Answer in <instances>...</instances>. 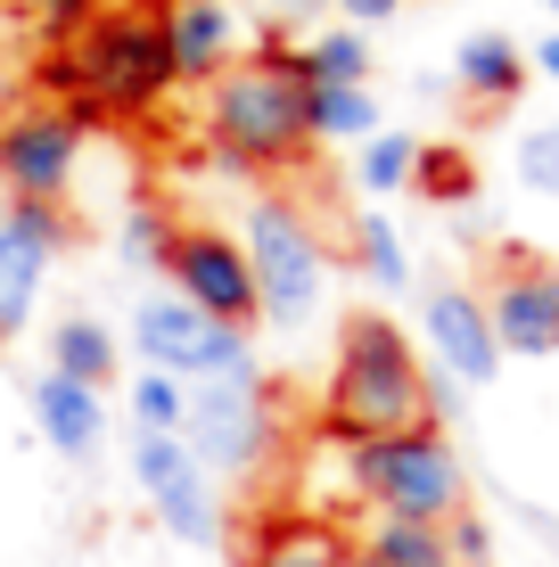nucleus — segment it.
I'll return each mask as SVG.
<instances>
[{
    "label": "nucleus",
    "mask_w": 559,
    "mask_h": 567,
    "mask_svg": "<svg viewBox=\"0 0 559 567\" xmlns=\"http://www.w3.org/2000/svg\"><path fill=\"white\" fill-rule=\"evenodd\" d=\"M50 107H66L74 124H141L165 107L173 91V50H165V9L141 0H107L74 42L42 58Z\"/></svg>",
    "instance_id": "f257e3e1"
},
{
    "label": "nucleus",
    "mask_w": 559,
    "mask_h": 567,
    "mask_svg": "<svg viewBox=\"0 0 559 567\" xmlns=\"http://www.w3.org/2000/svg\"><path fill=\"white\" fill-rule=\"evenodd\" d=\"M436 379L420 370L412 338L387 321V312H354L338 329V362L330 386H321V436L330 444H379V436H412V427H436Z\"/></svg>",
    "instance_id": "f03ea898"
},
{
    "label": "nucleus",
    "mask_w": 559,
    "mask_h": 567,
    "mask_svg": "<svg viewBox=\"0 0 559 567\" xmlns=\"http://www.w3.org/2000/svg\"><path fill=\"white\" fill-rule=\"evenodd\" d=\"M206 141H215V156L230 173L297 165L313 148V91L297 83V66L239 58L222 83H206Z\"/></svg>",
    "instance_id": "7ed1b4c3"
},
{
    "label": "nucleus",
    "mask_w": 559,
    "mask_h": 567,
    "mask_svg": "<svg viewBox=\"0 0 559 567\" xmlns=\"http://www.w3.org/2000/svg\"><path fill=\"white\" fill-rule=\"evenodd\" d=\"M354 494L379 518H412V526H453L469 511V468H460L445 427H412V436H379L354 444Z\"/></svg>",
    "instance_id": "20e7f679"
},
{
    "label": "nucleus",
    "mask_w": 559,
    "mask_h": 567,
    "mask_svg": "<svg viewBox=\"0 0 559 567\" xmlns=\"http://www.w3.org/2000/svg\"><path fill=\"white\" fill-rule=\"evenodd\" d=\"M247 271H256V305L263 321H288L304 329L330 297V247H321L313 214L288 206V198H256L247 206Z\"/></svg>",
    "instance_id": "39448f33"
},
{
    "label": "nucleus",
    "mask_w": 559,
    "mask_h": 567,
    "mask_svg": "<svg viewBox=\"0 0 559 567\" xmlns=\"http://www.w3.org/2000/svg\"><path fill=\"white\" fill-rule=\"evenodd\" d=\"M132 354H141V370H165V379L198 386V379H239V370H256V338L230 329V321H206L198 305H182L165 288V297L132 305Z\"/></svg>",
    "instance_id": "423d86ee"
},
{
    "label": "nucleus",
    "mask_w": 559,
    "mask_h": 567,
    "mask_svg": "<svg viewBox=\"0 0 559 567\" xmlns=\"http://www.w3.org/2000/svg\"><path fill=\"white\" fill-rule=\"evenodd\" d=\"M182 444L198 453L206 477H256L272 461V395L256 370L239 379H198L182 403Z\"/></svg>",
    "instance_id": "0eeeda50"
},
{
    "label": "nucleus",
    "mask_w": 559,
    "mask_h": 567,
    "mask_svg": "<svg viewBox=\"0 0 559 567\" xmlns=\"http://www.w3.org/2000/svg\"><path fill=\"white\" fill-rule=\"evenodd\" d=\"M74 165H83V124L50 100H17L0 107V189L17 206H58L74 189Z\"/></svg>",
    "instance_id": "6e6552de"
},
{
    "label": "nucleus",
    "mask_w": 559,
    "mask_h": 567,
    "mask_svg": "<svg viewBox=\"0 0 559 567\" xmlns=\"http://www.w3.org/2000/svg\"><path fill=\"white\" fill-rule=\"evenodd\" d=\"M165 288H173L182 305H198L206 321H230V329H256V321H263V305H256V271H247V247L230 239V230L173 223Z\"/></svg>",
    "instance_id": "1a4fd4ad"
},
{
    "label": "nucleus",
    "mask_w": 559,
    "mask_h": 567,
    "mask_svg": "<svg viewBox=\"0 0 559 567\" xmlns=\"http://www.w3.org/2000/svg\"><path fill=\"white\" fill-rule=\"evenodd\" d=\"M132 477H141L148 511H157L165 535L182 543H222V502H215V477L198 468L182 436H132Z\"/></svg>",
    "instance_id": "9d476101"
},
{
    "label": "nucleus",
    "mask_w": 559,
    "mask_h": 567,
    "mask_svg": "<svg viewBox=\"0 0 559 567\" xmlns=\"http://www.w3.org/2000/svg\"><path fill=\"white\" fill-rule=\"evenodd\" d=\"M420 346H428V362L445 370L453 386H494V370H503L486 297H477V288H453V280H436L428 297H420Z\"/></svg>",
    "instance_id": "9b49d317"
},
{
    "label": "nucleus",
    "mask_w": 559,
    "mask_h": 567,
    "mask_svg": "<svg viewBox=\"0 0 559 567\" xmlns=\"http://www.w3.org/2000/svg\"><path fill=\"white\" fill-rule=\"evenodd\" d=\"M486 321L503 354H559V264L503 256V280L486 288Z\"/></svg>",
    "instance_id": "f8f14e48"
},
{
    "label": "nucleus",
    "mask_w": 559,
    "mask_h": 567,
    "mask_svg": "<svg viewBox=\"0 0 559 567\" xmlns=\"http://www.w3.org/2000/svg\"><path fill=\"white\" fill-rule=\"evenodd\" d=\"M58 239H66L58 206H9V223H0V338H17L33 321V297H42V280L58 264Z\"/></svg>",
    "instance_id": "ddd939ff"
},
{
    "label": "nucleus",
    "mask_w": 559,
    "mask_h": 567,
    "mask_svg": "<svg viewBox=\"0 0 559 567\" xmlns=\"http://www.w3.org/2000/svg\"><path fill=\"white\" fill-rule=\"evenodd\" d=\"M165 50H173V83H222L239 66V17H230V0H173Z\"/></svg>",
    "instance_id": "4468645a"
},
{
    "label": "nucleus",
    "mask_w": 559,
    "mask_h": 567,
    "mask_svg": "<svg viewBox=\"0 0 559 567\" xmlns=\"http://www.w3.org/2000/svg\"><path fill=\"white\" fill-rule=\"evenodd\" d=\"M345 559H354V543L321 511H263L239 551V567H345Z\"/></svg>",
    "instance_id": "2eb2a0df"
},
{
    "label": "nucleus",
    "mask_w": 559,
    "mask_h": 567,
    "mask_svg": "<svg viewBox=\"0 0 559 567\" xmlns=\"http://www.w3.org/2000/svg\"><path fill=\"white\" fill-rule=\"evenodd\" d=\"M33 420H42L50 453L83 461V453H100L107 403H100V386H83V379H58V370H42V379H33Z\"/></svg>",
    "instance_id": "dca6fc26"
},
{
    "label": "nucleus",
    "mask_w": 559,
    "mask_h": 567,
    "mask_svg": "<svg viewBox=\"0 0 559 567\" xmlns=\"http://www.w3.org/2000/svg\"><path fill=\"white\" fill-rule=\"evenodd\" d=\"M288 66H297L304 91H371V33L321 25V33H304V42L288 50Z\"/></svg>",
    "instance_id": "f3484780"
},
{
    "label": "nucleus",
    "mask_w": 559,
    "mask_h": 567,
    "mask_svg": "<svg viewBox=\"0 0 559 567\" xmlns=\"http://www.w3.org/2000/svg\"><path fill=\"white\" fill-rule=\"evenodd\" d=\"M453 83L469 91L477 107H503L527 91V50L510 42V33H469V42L453 50Z\"/></svg>",
    "instance_id": "a211bd4d"
},
{
    "label": "nucleus",
    "mask_w": 559,
    "mask_h": 567,
    "mask_svg": "<svg viewBox=\"0 0 559 567\" xmlns=\"http://www.w3.org/2000/svg\"><path fill=\"white\" fill-rule=\"evenodd\" d=\"M50 370L58 379H83V386H107L115 379V329L107 321H58L50 329Z\"/></svg>",
    "instance_id": "6ab92c4d"
},
{
    "label": "nucleus",
    "mask_w": 559,
    "mask_h": 567,
    "mask_svg": "<svg viewBox=\"0 0 559 567\" xmlns=\"http://www.w3.org/2000/svg\"><path fill=\"white\" fill-rule=\"evenodd\" d=\"M362 551H371L379 567H453L445 526H412V518H371Z\"/></svg>",
    "instance_id": "aec40b11"
},
{
    "label": "nucleus",
    "mask_w": 559,
    "mask_h": 567,
    "mask_svg": "<svg viewBox=\"0 0 559 567\" xmlns=\"http://www.w3.org/2000/svg\"><path fill=\"white\" fill-rule=\"evenodd\" d=\"M412 165H420L412 132H379V141H362V156H354V189L379 206V198H395V189H412Z\"/></svg>",
    "instance_id": "412c9836"
},
{
    "label": "nucleus",
    "mask_w": 559,
    "mask_h": 567,
    "mask_svg": "<svg viewBox=\"0 0 559 567\" xmlns=\"http://www.w3.org/2000/svg\"><path fill=\"white\" fill-rule=\"evenodd\" d=\"M345 230H354L345 247H354L362 280H379V288H403V280H412V256H403V230H395V223H387L379 206H371V214H354Z\"/></svg>",
    "instance_id": "4be33fe9"
},
{
    "label": "nucleus",
    "mask_w": 559,
    "mask_h": 567,
    "mask_svg": "<svg viewBox=\"0 0 559 567\" xmlns=\"http://www.w3.org/2000/svg\"><path fill=\"white\" fill-rule=\"evenodd\" d=\"M379 100L371 91H313V141H379Z\"/></svg>",
    "instance_id": "5701e85b"
},
{
    "label": "nucleus",
    "mask_w": 559,
    "mask_h": 567,
    "mask_svg": "<svg viewBox=\"0 0 559 567\" xmlns=\"http://www.w3.org/2000/svg\"><path fill=\"white\" fill-rule=\"evenodd\" d=\"M412 189H420L428 206H460V198H477V165H469V148H420Z\"/></svg>",
    "instance_id": "b1692460"
},
{
    "label": "nucleus",
    "mask_w": 559,
    "mask_h": 567,
    "mask_svg": "<svg viewBox=\"0 0 559 567\" xmlns=\"http://www.w3.org/2000/svg\"><path fill=\"white\" fill-rule=\"evenodd\" d=\"M182 403H189V386L165 379V370H141V379H132V420H141V436H182Z\"/></svg>",
    "instance_id": "393cba45"
},
{
    "label": "nucleus",
    "mask_w": 559,
    "mask_h": 567,
    "mask_svg": "<svg viewBox=\"0 0 559 567\" xmlns=\"http://www.w3.org/2000/svg\"><path fill=\"white\" fill-rule=\"evenodd\" d=\"M518 189H535V198H559V124H535L518 132Z\"/></svg>",
    "instance_id": "a878e982"
},
{
    "label": "nucleus",
    "mask_w": 559,
    "mask_h": 567,
    "mask_svg": "<svg viewBox=\"0 0 559 567\" xmlns=\"http://www.w3.org/2000/svg\"><path fill=\"white\" fill-rule=\"evenodd\" d=\"M100 9H107V0H17V17H25V25L42 33L50 50H58V42H74V33H83Z\"/></svg>",
    "instance_id": "bb28decb"
},
{
    "label": "nucleus",
    "mask_w": 559,
    "mask_h": 567,
    "mask_svg": "<svg viewBox=\"0 0 559 567\" xmlns=\"http://www.w3.org/2000/svg\"><path fill=\"white\" fill-rule=\"evenodd\" d=\"M165 247H173V223H165L157 206H132V214H124V264L165 271Z\"/></svg>",
    "instance_id": "cd10ccee"
},
{
    "label": "nucleus",
    "mask_w": 559,
    "mask_h": 567,
    "mask_svg": "<svg viewBox=\"0 0 559 567\" xmlns=\"http://www.w3.org/2000/svg\"><path fill=\"white\" fill-rule=\"evenodd\" d=\"M445 543H453V567H486V559H494V526L477 518V511H460V518L445 526Z\"/></svg>",
    "instance_id": "c85d7f7f"
},
{
    "label": "nucleus",
    "mask_w": 559,
    "mask_h": 567,
    "mask_svg": "<svg viewBox=\"0 0 559 567\" xmlns=\"http://www.w3.org/2000/svg\"><path fill=\"white\" fill-rule=\"evenodd\" d=\"M263 9V25H280V33H321V17L338 9V0H256Z\"/></svg>",
    "instance_id": "c756f323"
},
{
    "label": "nucleus",
    "mask_w": 559,
    "mask_h": 567,
    "mask_svg": "<svg viewBox=\"0 0 559 567\" xmlns=\"http://www.w3.org/2000/svg\"><path fill=\"white\" fill-rule=\"evenodd\" d=\"M518 518H527V535L559 559V511H544V502H518Z\"/></svg>",
    "instance_id": "7c9ffc66"
},
{
    "label": "nucleus",
    "mask_w": 559,
    "mask_h": 567,
    "mask_svg": "<svg viewBox=\"0 0 559 567\" xmlns=\"http://www.w3.org/2000/svg\"><path fill=\"white\" fill-rule=\"evenodd\" d=\"M395 9H403V0H338V17H345L354 33H362V25H387Z\"/></svg>",
    "instance_id": "2f4dec72"
},
{
    "label": "nucleus",
    "mask_w": 559,
    "mask_h": 567,
    "mask_svg": "<svg viewBox=\"0 0 559 567\" xmlns=\"http://www.w3.org/2000/svg\"><path fill=\"white\" fill-rule=\"evenodd\" d=\"M535 66H544L551 83H559V33H544V50H535Z\"/></svg>",
    "instance_id": "473e14b6"
},
{
    "label": "nucleus",
    "mask_w": 559,
    "mask_h": 567,
    "mask_svg": "<svg viewBox=\"0 0 559 567\" xmlns=\"http://www.w3.org/2000/svg\"><path fill=\"white\" fill-rule=\"evenodd\" d=\"M345 567H379V559H371V551H362V543H354V559H345Z\"/></svg>",
    "instance_id": "72a5a7b5"
},
{
    "label": "nucleus",
    "mask_w": 559,
    "mask_h": 567,
    "mask_svg": "<svg viewBox=\"0 0 559 567\" xmlns=\"http://www.w3.org/2000/svg\"><path fill=\"white\" fill-rule=\"evenodd\" d=\"M9 206H17V198H9V189H0V223H9Z\"/></svg>",
    "instance_id": "f704fd0d"
},
{
    "label": "nucleus",
    "mask_w": 559,
    "mask_h": 567,
    "mask_svg": "<svg viewBox=\"0 0 559 567\" xmlns=\"http://www.w3.org/2000/svg\"><path fill=\"white\" fill-rule=\"evenodd\" d=\"M141 9H173V0H141Z\"/></svg>",
    "instance_id": "c9c22d12"
},
{
    "label": "nucleus",
    "mask_w": 559,
    "mask_h": 567,
    "mask_svg": "<svg viewBox=\"0 0 559 567\" xmlns=\"http://www.w3.org/2000/svg\"><path fill=\"white\" fill-rule=\"evenodd\" d=\"M551 17H559V0H551Z\"/></svg>",
    "instance_id": "e433bc0d"
}]
</instances>
